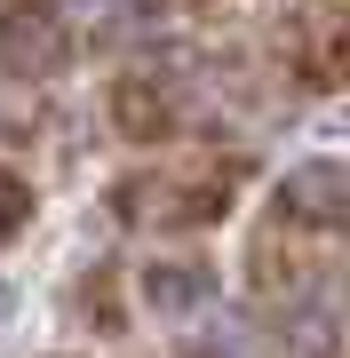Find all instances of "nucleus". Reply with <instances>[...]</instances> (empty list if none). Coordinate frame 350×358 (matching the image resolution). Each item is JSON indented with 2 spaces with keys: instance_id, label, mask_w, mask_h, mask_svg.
<instances>
[{
  "instance_id": "1",
  "label": "nucleus",
  "mask_w": 350,
  "mask_h": 358,
  "mask_svg": "<svg viewBox=\"0 0 350 358\" xmlns=\"http://www.w3.org/2000/svg\"><path fill=\"white\" fill-rule=\"evenodd\" d=\"M247 192V152H159L112 183V215L136 231H207Z\"/></svg>"
},
{
  "instance_id": "2",
  "label": "nucleus",
  "mask_w": 350,
  "mask_h": 358,
  "mask_svg": "<svg viewBox=\"0 0 350 358\" xmlns=\"http://www.w3.org/2000/svg\"><path fill=\"white\" fill-rule=\"evenodd\" d=\"M335 255H342L335 231L271 207V215L255 223V239H247V303H255L263 319H295L302 303L335 294Z\"/></svg>"
},
{
  "instance_id": "3",
  "label": "nucleus",
  "mask_w": 350,
  "mask_h": 358,
  "mask_svg": "<svg viewBox=\"0 0 350 358\" xmlns=\"http://www.w3.org/2000/svg\"><path fill=\"white\" fill-rule=\"evenodd\" d=\"M80 56V32L64 16V0H0V72L24 80V88H48L64 80Z\"/></svg>"
},
{
  "instance_id": "4",
  "label": "nucleus",
  "mask_w": 350,
  "mask_h": 358,
  "mask_svg": "<svg viewBox=\"0 0 350 358\" xmlns=\"http://www.w3.org/2000/svg\"><path fill=\"white\" fill-rule=\"evenodd\" d=\"M342 56H350V16L342 0H286L279 8V64L295 88H342Z\"/></svg>"
},
{
  "instance_id": "5",
  "label": "nucleus",
  "mask_w": 350,
  "mask_h": 358,
  "mask_svg": "<svg viewBox=\"0 0 350 358\" xmlns=\"http://www.w3.org/2000/svg\"><path fill=\"white\" fill-rule=\"evenodd\" d=\"M104 120H112V136H119V143H136V152H159V143H175V136H183V88H175L168 72L136 64V72H119L112 88H104Z\"/></svg>"
},
{
  "instance_id": "6",
  "label": "nucleus",
  "mask_w": 350,
  "mask_h": 358,
  "mask_svg": "<svg viewBox=\"0 0 350 358\" xmlns=\"http://www.w3.org/2000/svg\"><path fill=\"white\" fill-rule=\"evenodd\" d=\"M271 207H286V215H302V223H319V231L342 239V223H350V176L335 159H311V167H295V176L271 192Z\"/></svg>"
},
{
  "instance_id": "7",
  "label": "nucleus",
  "mask_w": 350,
  "mask_h": 358,
  "mask_svg": "<svg viewBox=\"0 0 350 358\" xmlns=\"http://www.w3.org/2000/svg\"><path fill=\"white\" fill-rule=\"evenodd\" d=\"M207 294H215V271L199 263V255L143 271V303H152V310H183V303H207Z\"/></svg>"
},
{
  "instance_id": "8",
  "label": "nucleus",
  "mask_w": 350,
  "mask_h": 358,
  "mask_svg": "<svg viewBox=\"0 0 350 358\" xmlns=\"http://www.w3.org/2000/svg\"><path fill=\"white\" fill-rule=\"evenodd\" d=\"M24 223H32V183L16 176V167H0V247H8Z\"/></svg>"
},
{
  "instance_id": "9",
  "label": "nucleus",
  "mask_w": 350,
  "mask_h": 358,
  "mask_svg": "<svg viewBox=\"0 0 350 358\" xmlns=\"http://www.w3.org/2000/svg\"><path fill=\"white\" fill-rule=\"evenodd\" d=\"M80 310L104 319V334H119V294H112V263H96V279L80 287Z\"/></svg>"
},
{
  "instance_id": "10",
  "label": "nucleus",
  "mask_w": 350,
  "mask_h": 358,
  "mask_svg": "<svg viewBox=\"0 0 350 358\" xmlns=\"http://www.w3.org/2000/svg\"><path fill=\"white\" fill-rule=\"evenodd\" d=\"M183 358H247L239 343H215V334H183Z\"/></svg>"
}]
</instances>
